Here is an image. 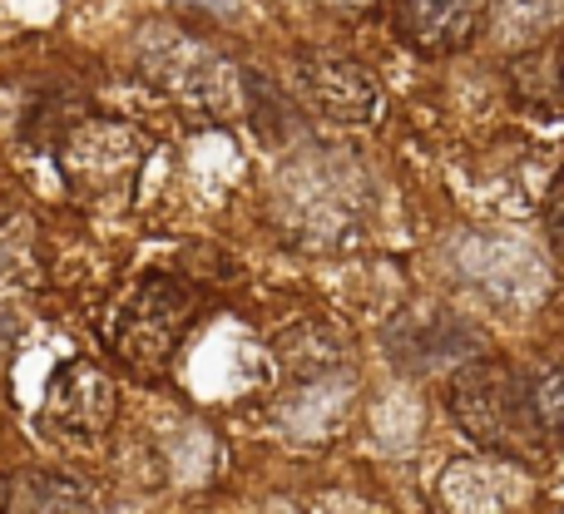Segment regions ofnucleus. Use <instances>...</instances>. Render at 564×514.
<instances>
[{
	"label": "nucleus",
	"mask_w": 564,
	"mask_h": 514,
	"mask_svg": "<svg viewBox=\"0 0 564 514\" xmlns=\"http://www.w3.org/2000/svg\"><path fill=\"white\" fill-rule=\"evenodd\" d=\"M451 411L490 460H530L545 446L540 426L530 420L520 376L496 361H460L451 381Z\"/></svg>",
	"instance_id": "f257e3e1"
},
{
	"label": "nucleus",
	"mask_w": 564,
	"mask_h": 514,
	"mask_svg": "<svg viewBox=\"0 0 564 514\" xmlns=\"http://www.w3.org/2000/svg\"><path fill=\"white\" fill-rule=\"evenodd\" d=\"M198 297L178 277H144L129 292L124 311L115 317V351L139 371H159L174 357L178 337L188 331Z\"/></svg>",
	"instance_id": "f03ea898"
},
{
	"label": "nucleus",
	"mask_w": 564,
	"mask_h": 514,
	"mask_svg": "<svg viewBox=\"0 0 564 514\" xmlns=\"http://www.w3.org/2000/svg\"><path fill=\"white\" fill-rule=\"evenodd\" d=\"M50 416L69 430H99L115 416V386L99 376L95 367L75 361V367L59 371L55 391H50Z\"/></svg>",
	"instance_id": "423d86ee"
},
{
	"label": "nucleus",
	"mask_w": 564,
	"mask_h": 514,
	"mask_svg": "<svg viewBox=\"0 0 564 514\" xmlns=\"http://www.w3.org/2000/svg\"><path fill=\"white\" fill-rule=\"evenodd\" d=\"M15 505L20 510H89L95 500L75 485V480L59 475H25L15 485Z\"/></svg>",
	"instance_id": "6e6552de"
},
{
	"label": "nucleus",
	"mask_w": 564,
	"mask_h": 514,
	"mask_svg": "<svg viewBox=\"0 0 564 514\" xmlns=\"http://www.w3.org/2000/svg\"><path fill=\"white\" fill-rule=\"evenodd\" d=\"M545 233H550V243H555V253L564 258V174L555 178V188H550V204H545Z\"/></svg>",
	"instance_id": "1a4fd4ad"
},
{
	"label": "nucleus",
	"mask_w": 564,
	"mask_h": 514,
	"mask_svg": "<svg viewBox=\"0 0 564 514\" xmlns=\"http://www.w3.org/2000/svg\"><path fill=\"white\" fill-rule=\"evenodd\" d=\"M387 351L401 371L411 376H431V371H446L470 361V331L466 321L446 317V311H406V321L387 331Z\"/></svg>",
	"instance_id": "39448f33"
},
{
	"label": "nucleus",
	"mask_w": 564,
	"mask_h": 514,
	"mask_svg": "<svg viewBox=\"0 0 564 514\" xmlns=\"http://www.w3.org/2000/svg\"><path fill=\"white\" fill-rule=\"evenodd\" d=\"M520 391H525L530 420L540 426V436H564V371H530V376H520Z\"/></svg>",
	"instance_id": "0eeeda50"
},
{
	"label": "nucleus",
	"mask_w": 564,
	"mask_h": 514,
	"mask_svg": "<svg viewBox=\"0 0 564 514\" xmlns=\"http://www.w3.org/2000/svg\"><path fill=\"white\" fill-rule=\"evenodd\" d=\"M0 505H6V480H0Z\"/></svg>",
	"instance_id": "9d476101"
},
{
	"label": "nucleus",
	"mask_w": 564,
	"mask_h": 514,
	"mask_svg": "<svg viewBox=\"0 0 564 514\" xmlns=\"http://www.w3.org/2000/svg\"><path fill=\"white\" fill-rule=\"evenodd\" d=\"M297 89L332 124H371V119L381 114L377 75H367V69L347 55H317V50L297 55Z\"/></svg>",
	"instance_id": "7ed1b4c3"
},
{
	"label": "nucleus",
	"mask_w": 564,
	"mask_h": 514,
	"mask_svg": "<svg viewBox=\"0 0 564 514\" xmlns=\"http://www.w3.org/2000/svg\"><path fill=\"white\" fill-rule=\"evenodd\" d=\"M397 35L421 55H460L480 35L486 0H391Z\"/></svg>",
	"instance_id": "20e7f679"
}]
</instances>
